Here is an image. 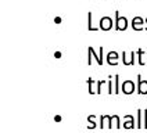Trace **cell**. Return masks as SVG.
<instances>
[{
	"label": "cell",
	"instance_id": "obj_20",
	"mask_svg": "<svg viewBox=\"0 0 147 133\" xmlns=\"http://www.w3.org/2000/svg\"><path fill=\"white\" fill-rule=\"evenodd\" d=\"M143 116H144V124H143V128H144V129H147V109H144V111H143Z\"/></svg>",
	"mask_w": 147,
	"mask_h": 133
},
{
	"label": "cell",
	"instance_id": "obj_17",
	"mask_svg": "<svg viewBox=\"0 0 147 133\" xmlns=\"http://www.w3.org/2000/svg\"><path fill=\"white\" fill-rule=\"evenodd\" d=\"M108 119H110V115H101L100 116V129H104L106 122H108Z\"/></svg>",
	"mask_w": 147,
	"mask_h": 133
},
{
	"label": "cell",
	"instance_id": "obj_14",
	"mask_svg": "<svg viewBox=\"0 0 147 133\" xmlns=\"http://www.w3.org/2000/svg\"><path fill=\"white\" fill-rule=\"evenodd\" d=\"M121 91V86H119V75L114 76V93H119Z\"/></svg>",
	"mask_w": 147,
	"mask_h": 133
},
{
	"label": "cell",
	"instance_id": "obj_18",
	"mask_svg": "<svg viewBox=\"0 0 147 133\" xmlns=\"http://www.w3.org/2000/svg\"><path fill=\"white\" fill-rule=\"evenodd\" d=\"M93 85H94V81H93L92 78H89V79H88V86H89V93H90V94L96 93V90L93 89Z\"/></svg>",
	"mask_w": 147,
	"mask_h": 133
},
{
	"label": "cell",
	"instance_id": "obj_8",
	"mask_svg": "<svg viewBox=\"0 0 147 133\" xmlns=\"http://www.w3.org/2000/svg\"><path fill=\"white\" fill-rule=\"evenodd\" d=\"M144 24H146V19H143L142 17H135V18L132 19V28H133L135 31H142Z\"/></svg>",
	"mask_w": 147,
	"mask_h": 133
},
{
	"label": "cell",
	"instance_id": "obj_11",
	"mask_svg": "<svg viewBox=\"0 0 147 133\" xmlns=\"http://www.w3.org/2000/svg\"><path fill=\"white\" fill-rule=\"evenodd\" d=\"M88 31L90 32H94V31H98V28L93 26V14L92 13H88Z\"/></svg>",
	"mask_w": 147,
	"mask_h": 133
},
{
	"label": "cell",
	"instance_id": "obj_13",
	"mask_svg": "<svg viewBox=\"0 0 147 133\" xmlns=\"http://www.w3.org/2000/svg\"><path fill=\"white\" fill-rule=\"evenodd\" d=\"M113 81H114V79H113V76L110 75V76H108V81H107V93H108V94L114 93V87H113Z\"/></svg>",
	"mask_w": 147,
	"mask_h": 133
},
{
	"label": "cell",
	"instance_id": "obj_6",
	"mask_svg": "<svg viewBox=\"0 0 147 133\" xmlns=\"http://www.w3.org/2000/svg\"><path fill=\"white\" fill-rule=\"evenodd\" d=\"M121 90H122V93H125V94H132L133 91L136 90V86H135L133 81H125V82L122 83Z\"/></svg>",
	"mask_w": 147,
	"mask_h": 133
},
{
	"label": "cell",
	"instance_id": "obj_2",
	"mask_svg": "<svg viewBox=\"0 0 147 133\" xmlns=\"http://www.w3.org/2000/svg\"><path fill=\"white\" fill-rule=\"evenodd\" d=\"M115 14V22H114V28L117 31H125L126 28H128V19L125 18V17H121L119 15V11L117 10L114 13Z\"/></svg>",
	"mask_w": 147,
	"mask_h": 133
},
{
	"label": "cell",
	"instance_id": "obj_3",
	"mask_svg": "<svg viewBox=\"0 0 147 133\" xmlns=\"http://www.w3.org/2000/svg\"><path fill=\"white\" fill-rule=\"evenodd\" d=\"M98 26H100L101 31H110V29L114 26V22H113V19H111L110 17H101Z\"/></svg>",
	"mask_w": 147,
	"mask_h": 133
},
{
	"label": "cell",
	"instance_id": "obj_1",
	"mask_svg": "<svg viewBox=\"0 0 147 133\" xmlns=\"http://www.w3.org/2000/svg\"><path fill=\"white\" fill-rule=\"evenodd\" d=\"M93 58L97 61L98 65H103V64H104V58H103V47H101V46L98 47V56L94 53L93 47H88V65H92Z\"/></svg>",
	"mask_w": 147,
	"mask_h": 133
},
{
	"label": "cell",
	"instance_id": "obj_10",
	"mask_svg": "<svg viewBox=\"0 0 147 133\" xmlns=\"http://www.w3.org/2000/svg\"><path fill=\"white\" fill-rule=\"evenodd\" d=\"M123 119H125V124H123V128H125V129H133V128H136L135 118L132 115H125Z\"/></svg>",
	"mask_w": 147,
	"mask_h": 133
},
{
	"label": "cell",
	"instance_id": "obj_15",
	"mask_svg": "<svg viewBox=\"0 0 147 133\" xmlns=\"http://www.w3.org/2000/svg\"><path fill=\"white\" fill-rule=\"evenodd\" d=\"M142 115H143V109H138V121H136V128L140 129L142 128V124H143V121H142Z\"/></svg>",
	"mask_w": 147,
	"mask_h": 133
},
{
	"label": "cell",
	"instance_id": "obj_21",
	"mask_svg": "<svg viewBox=\"0 0 147 133\" xmlns=\"http://www.w3.org/2000/svg\"><path fill=\"white\" fill-rule=\"evenodd\" d=\"M146 24H147V18H146ZM146 31H147V25H146Z\"/></svg>",
	"mask_w": 147,
	"mask_h": 133
},
{
	"label": "cell",
	"instance_id": "obj_4",
	"mask_svg": "<svg viewBox=\"0 0 147 133\" xmlns=\"http://www.w3.org/2000/svg\"><path fill=\"white\" fill-rule=\"evenodd\" d=\"M138 94H147V81H143L142 75H138V87H136Z\"/></svg>",
	"mask_w": 147,
	"mask_h": 133
},
{
	"label": "cell",
	"instance_id": "obj_22",
	"mask_svg": "<svg viewBox=\"0 0 147 133\" xmlns=\"http://www.w3.org/2000/svg\"><path fill=\"white\" fill-rule=\"evenodd\" d=\"M146 64H147V53H146Z\"/></svg>",
	"mask_w": 147,
	"mask_h": 133
},
{
	"label": "cell",
	"instance_id": "obj_19",
	"mask_svg": "<svg viewBox=\"0 0 147 133\" xmlns=\"http://www.w3.org/2000/svg\"><path fill=\"white\" fill-rule=\"evenodd\" d=\"M107 81H98L97 82V89H96V93L97 94H100L101 93V87H103V85H106Z\"/></svg>",
	"mask_w": 147,
	"mask_h": 133
},
{
	"label": "cell",
	"instance_id": "obj_12",
	"mask_svg": "<svg viewBox=\"0 0 147 133\" xmlns=\"http://www.w3.org/2000/svg\"><path fill=\"white\" fill-rule=\"evenodd\" d=\"M144 56H146V53H144L143 50H142V49L138 50V58H139V64H140L142 66H143V65H147V64H146V58H144Z\"/></svg>",
	"mask_w": 147,
	"mask_h": 133
},
{
	"label": "cell",
	"instance_id": "obj_5",
	"mask_svg": "<svg viewBox=\"0 0 147 133\" xmlns=\"http://www.w3.org/2000/svg\"><path fill=\"white\" fill-rule=\"evenodd\" d=\"M122 62L123 65H133L135 64V51H122Z\"/></svg>",
	"mask_w": 147,
	"mask_h": 133
},
{
	"label": "cell",
	"instance_id": "obj_16",
	"mask_svg": "<svg viewBox=\"0 0 147 133\" xmlns=\"http://www.w3.org/2000/svg\"><path fill=\"white\" fill-rule=\"evenodd\" d=\"M94 115H89L88 118V129H94L96 128V124H94Z\"/></svg>",
	"mask_w": 147,
	"mask_h": 133
},
{
	"label": "cell",
	"instance_id": "obj_7",
	"mask_svg": "<svg viewBox=\"0 0 147 133\" xmlns=\"http://www.w3.org/2000/svg\"><path fill=\"white\" fill-rule=\"evenodd\" d=\"M118 58H119V54H118L117 51H110V53L107 54L106 61L108 65L115 66V65H118Z\"/></svg>",
	"mask_w": 147,
	"mask_h": 133
},
{
	"label": "cell",
	"instance_id": "obj_9",
	"mask_svg": "<svg viewBox=\"0 0 147 133\" xmlns=\"http://www.w3.org/2000/svg\"><path fill=\"white\" fill-rule=\"evenodd\" d=\"M107 126L108 129H113V128H117V129H121V124H119V116L118 115H111L108 122H107Z\"/></svg>",
	"mask_w": 147,
	"mask_h": 133
}]
</instances>
